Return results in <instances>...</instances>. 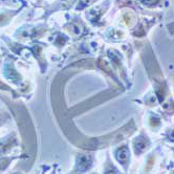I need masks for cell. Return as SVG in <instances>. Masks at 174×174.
Wrapping results in <instances>:
<instances>
[{
  "label": "cell",
  "mask_w": 174,
  "mask_h": 174,
  "mask_svg": "<svg viewBox=\"0 0 174 174\" xmlns=\"http://www.w3.org/2000/svg\"><path fill=\"white\" fill-rule=\"evenodd\" d=\"M116 159L122 164H126L128 162V159H129V150L126 146L122 147L116 152Z\"/></svg>",
  "instance_id": "cell-1"
},
{
  "label": "cell",
  "mask_w": 174,
  "mask_h": 174,
  "mask_svg": "<svg viewBox=\"0 0 174 174\" xmlns=\"http://www.w3.org/2000/svg\"><path fill=\"white\" fill-rule=\"evenodd\" d=\"M134 145H135L136 151L141 152V151H144V150L147 148L148 142L146 138L143 137V136H140V137H137L135 141H134Z\"/></svg>",
  "instance_id": "cell-2"
},
{
  "label": "cell",
  "mask_w": 174,
  "mask_h": 174,
  "mask_svg": "<svg viewBox=\"0 0 174 174\" xmlns=\"http://www.w3.org/2000/svg\"><path fill=\"white\" fill-rule=\"evenodd\" d=\"M90 165V157L88 155H80L78 159V166L81 170H84L88 168Z\"/></svg>",
  "instance_id": "cell-3"
},
{
  "label": "cell",
  "mask_w": 174,
  "mask_h": 174,
  "mask_svg": "<svg viewBox=\"0 0 174 174\" xmlns=\"http://www.w3.org/2000/svg\"><path fill=\"white\" fill-rule=\"evenodd\" d=\"M141 1H142V3L145 5H151V4H153V3H155L157 0H141Z\"/></svg>",
  "instance_id": "cell-4"
},
{
  "label": "cell",
  "mask_w": 174,
  "mask_h": 174,
  "mask_svg": "<svg viewBox=\"0 0 174 174\" xmlns=\"http://www.w3.org/2000/svg\"><path fill=\"white\" fill-rule=\"evenodd\" d=\"M106 174H116V172H113V171H110V172H107Z\"/></svg>",
  "instance_id": "cell-5"
},
{
  "label": "cell",
  "mask_w": 174,
  "mask_h": 174,
  "mask_svg": "<svg viewBox=\"0 0 174 174\" xmlns=\"http://www.w3.org/2000/svg\"><path fill=\"white\" fill-rule=\"evenodd\" d=\"M2 151H3V149H2V147H0V154L2 153Z\"/></svg>",
  "instance_id": "cell-6"
}]
</instances>
